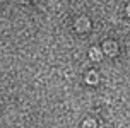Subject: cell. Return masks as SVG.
Instances as JSON below:
<instances>
[{"label": "cell", "mask_w": 130, "mask_h": 128, "mask_svg": "<svg viewBox=\"0 0 130 128\" xmlns=\"http://www.w3.org/2000/svg\"><path fill=\"white\" fill-rule=\"evenodd\" d=\"M104 51H106L108 55H115V53H117V45L111 43V41H108V43L104 45Z\"/></svg>", "instance_id": "1"}, {"label": "cell", "mask_w": 130, "mask_h": 128, "mask_svg": "<svg viewBox=\"0 0 130 128\" xmlns=\"http://www.w3.org/2000/svg\"><path fill=\"white\" fill-rule=\"evenodd\" d=\"M89 27V21L87 19H79L77 21V29L79 31H84V29H87Z\"/></svg>", "instance_id": "2"}, {"label": "cell", "mask_w": 130, "mask_h": 128, "mask_svg": "<svg viewBox=\"0 0 130 128\" xmlns=\"http://www.w3.org/2000/svg\"><path fill=\"white\" fill-rule=\"evenodd\" d=\"M91 57L94 58V60H99V58H101V53H99L98 48H92V50H91Z\"/></svg>", "instance_id": "3"}, {"label": "cell", "mask_w": 130, "mask_h": 128, "mask_svg": "<svg viewBox=\"0 0 130 128\" xmlns=\"http://www.w3.org/2000/svg\"><path fill=\"white\" fill-rule=\"evenodd\" d=\"M87 82H91V84L96 82V74H92V72H91V74L87 75Z\"/></svg>", "instance_id": "4"}, {"label": "cell", "mask_w": 130, "mask_h": 128, "mask_svg": "<svg viewBox=\"0 0 130 128\" xmlns=\"http://www.w3.org/2000/svg\"><path fill=\"white\" fill-rule=\"evenodd\" d=\"M128 15H130V5H128Z\"/></svg>", "instance_id": "5"}]
</instances>
